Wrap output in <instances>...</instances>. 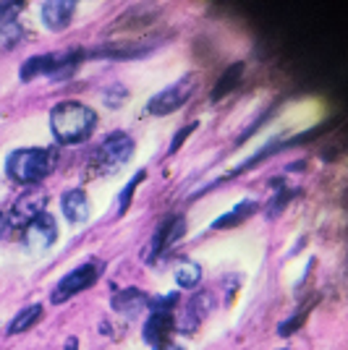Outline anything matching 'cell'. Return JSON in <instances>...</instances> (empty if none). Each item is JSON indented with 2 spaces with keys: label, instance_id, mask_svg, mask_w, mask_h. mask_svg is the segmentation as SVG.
I'll return each mask as SVG.
<instances>
[{
  "label": "cell",
  "instance_id": "19",
  "mask_svg": "<svg viewBox=\"0 0 348 350\" xmlns=\"http://www.w3.org/2000/svg\"><path fill=\"white\" fill-rule=\"evenodd\" d=\"M273 189H275V196L267 202V217H277L286 206H288V202L296 196V191H290L286 183H280V180H273Z\"/></svg>",
  "mask_w": 348,
  "mask_h": 350
},
{
  "label": "cell",
  "instance_id": "9",
  "mask_svg": "<svg viewBox=\"0 0 348 350\" xmlns=\"http://www.w3.org/2000/svg\"><path fill=\"white\" fill-rule=\"evenodd\" d=\"M210 308H212V293H194L189 301H186V306L181 311V319L175 321V332H184V335H194L199 327H202V321L210 317Z\"/></svg>",
  "mask_w": 348,
  "mask_h": 350
},
{
  "label": "cell",
  "instance_id": "7",
  "mask_svg": "<svg viewBox=\"0 0 348 350\" xmlns=\"http://www.w3.org/2000/svg\"><path fill=\"white\" fill-rule=\"evenodd\" d=\"M186 235V217L184 215H168L158 225V230L152 235V243H149V259L168 254L171 248Z\"/></svg>",
  "mask_w": 348,
  "mask_h": 350
},
{
  "label": "cell",
  "instance_id": "24",
  "mask_svg": "<svg viewBox=\"0 0 348 350\" xmlns=\"http://www.w3.org/2000/svg\"><path fill=\"white\" fill-rule=\"evenodd\" d=\"M306 317H309V308H301V311H299V314H296V317H290L288 321H283V324H280V327H277V335L280 337H288V335H293V332H296V329H299V327H301V324H304V319Z\"/></svg>",
  "mask_w": 348,
  "mask_h": 350
},
{
  "label": "cell",
  "instance_id": "4",
  "mask_svg": "<svg viewBox=\"0 0 348 350\" xmlns=\"http://www.w3.org/2000/svg\"><path fill=\"white\" fill-rule=\"evenodd\" d=\"M134 139L123 131H113L102 142L95 154L89 157V175H110L118 173L134 154Z\"/></svg>",
  "mask_w": 348,
  "mask_h": 350
},
{
  "label": "cell",
  "instance_id": "20",
  "mask_svg": "<svg viewBox=\"0 0 348 350\" xmlns=\"http://www.w3.org/2000/svg\"><path fill=\"white\" fill-rule=\"evenodd\" d=\"M147 178V170H139V173H134L131 175V180L123 186V191L118 193V217H123L126 212H129V206H131V199H134V191L139 189V183Z\"/></svg>",
  "mask_w": 348,
  "mask_h": 350
},
{
  "label": "cell",
  "instance_id": "8",
  "mask_svg": "<svg viewBox=\"0 0 348 350\" xmlns=\"http://www.w3.org/2000/svg\"><path fill=\"white\" fill-rule=\"evenodd\" d=\"M55 241H58V222H55L53 215H47V212H42L40 217H34L29 225L24 228V243H27L29 251H34V254L47 251Z\"/></svg>",
  "mask_w": 348,
  "mask_h": 350
},
{
  "label": "cell",
  "instance_id": "6",
  "mask_svg": "<svg viewBox=\"0 0 348 350\" xmlns=\"http://www.w3.org/2000/svg\"><path fill=\"white\" fill-rule=\"evenodd\" d=\"M197 89V76L194 73H186L184 79H178L175 84H171L168 89H162L160 94H155L149 105H147V113L149 116H171L175 110H181L184 105L191 100Z\"/></svg>",
  "mask_w": 348,
  "mask_h": 350
},
{
  "label": "cell",
  "instance_id": "25",
  "mask_svg": "<svg viewBox=\"0 0 348 350\" xmlns=\"http://www.w3.org/2000/svg\"><path fill=\"white\" fill-rule=\"evenodd\" d=\"M102 97H105V105H108V107H121V105L126 103V87L113 84V87L108 89Z\"/></svg>",
  "mask_w": 348,
  "mask_h": 350
},
{
  "label": "cell",
  "instance_id": "1",
  "mask_svg": "<svg viewBox=\"0 0 348 350\" xmlns=\"http://www.w3.org/2000/svg\"><path fill=\"white\" fill-rule=\"evenodd\" d=\"M50 129L58 144H82L97 129V113L84 103H60L50 110Z\"/></svg>",
  "mask_w": 348,
  "mask_h": 350
},
{
  "label": "cell",
  "instance_id": "22",
  "mask_svg": "<svg viewBox=\"0 0 348 350\" xmlns=\"http://www.w3.org/2000/svg\"><path fill=\"white\" fill-rule=\"evenodd\" d=\"M21 11H24V0H0V27L16 21Z\"/></svg>",
  "mask_w": 348,
  "mask_h": 350
},
{
  "label": "cell",
  "instance_id": "11",
  "mask_svg": "<svg viewBox=\"0 0 348 350\" xmlns=\"http://www.w3.org/2000/svg\"><path fill=\"white\" fill-rule=\"evenodd\" d=\"M110 306L116 314L126 317V319H136L147 306H149V295L139 288H123V291L113 293L110 298Z\"/></svg>",
  "mask_w": 348,
  "mask_h": 350
},
{
  "label": "cell",
  "instance_id": "18",
  "mask_svg": "<svg viewBox=\"0 0 348 350\" xmlns=\"http://www.w3.org/2000/svg\"><path fill=\"white\" fill-rule=\"evenodd\" d=\"M202 280V267L194 262H178L175 264V282L181 288H197Z\"/></svg>",
  "mask_w": 348,
  "mask_h": 350
},
{
  "label": "cell",
  "instance_id": "28",
  "mask_svg": "<svg viewBox=\"0 0 348 350\" xmlns=\"http://www.w3.org/2000/svg\"><path fill=\"white\" fill-rule=\"evenodd\" d=\"M155 350H184V348L175 345V342H165V345H160V348H155Z\"/></svg>",
  "mask_w": 348,
  "mask_h": 350
},
{
  "label": "cell",
  "instance_id": "15",
  "mask_svg": "<svg viewBox=\"0 0 348 350\" xmlns=\"http://www.w3.org/2000/svg\"><path fill=\"white\" fill-rule=\"evenodd\" d=\"M257 212H260V204H257V202H251V199L238 202L231 212L220 215V217L212 222V228H215V230H228V228H236V225H244V222H247L251 215H257Z\"/></svg>",
  "mask_w": 348,
  "mask_h": 350
},
{
  "label": "cell",
  "instance_id": "16",
  "mask_svg": "<svg viewBox=\"0 0 348 350\" xmlns=\"http://www.w3.org/2000/svg\"><path fill=\"white\" fill-rule=\"evenodd\" d=\"M241 79H244V63L238 60V63H233L228 71L223 73L218 79V84H215V89H212V100L218 103V100H223V97H228L233 89H238L241 87Z\"/></svg>",
  "mask_w": 348,
  "mask_h": 350
},
{
  "label": "cell",
  "instance_id": "5",
  "mask_svg": "<svg viewBox=\"0 0 348 350\" xmlns=\"http://www.w3.org/2000/svg\"><path fill=\"white\" fill-rule=\"evenodd\" d=\"M102 272H105V264L102 262L79 264L76 269H71L69 275H63V278L58 280V285H55L53 293H50V301H53L55 306L66 304V301L73 298L76 293H84L87 288H92V285L102 278Z\"/></svg>",
  "mask_w": 348,
  "mask_h": 350
},
{
  "label": "cell",
  "instance_id": "29",
  "mask_svg": "<svg viewBox=\"0 0 348 350\" xmlns=\"http://www.w3.org/2000/svg\"><path fill=\"white\" fill-rule=\"evenodd\" d=\"M5 225H8V222H5V215L0 212V235H3V230H5Z\"/></svg>",
  "mask_w": 348,
  "mask_h": 350
},
{
  "label": "cell",
  "instance_id": "27",
  "mask_svg": "<svg viewBox=\"0 0 348 350\" xmlns=\"http://www.w3.org/2000/svg\"><path fill=\"white\" fill-rule=\"evenodd\" d=\"M66 350H79V340H76V337H69V340H66Z\"/></svg>",
  "mask_w": 348,
  "mask_h": 350
},
{
  "label": "cell",
  "instance_id": "2",
  "mask_svg": "<svg viewBox=\"0 0 348 350\" xmlns=\"http://www.w3.org/2000/svg\"><path fill=\"white\" fill-rule=\"evenodd\" d=\"M55 162H58L55 149H45V146L16 149L5 160V175L18 186H37L55 170Z\"/></svg>",
  "mask_w": 348,
  "mask_h": 350
},
{
  "label": "cell",
  "instance_id": "23",
  "mask_svg": "<svg viewBox=\"0 0 348 350\" xmlns=\"http://www.w3.org/2000/svg\"><path fill=\"white\" fill-rule=\"evenodd\" d=\"M178 306V293H168V295H160V298H149V311H165V314H173V308Z\"/></svg>",
  "mask_w": 348,
  "mask_h": 350
},
{
  "label": "cell",
  "instance_id": "14",
  "mask_svg": "<svg viewBox=\"0 0 348 350\" xmlns=\"http://www.w3.org/2000/svg\"><path fill=\"white\" fill-rule=\"evenodd\" d=\"M60 209L69 222L73 225H82L89 219V199L84 189H69L63 196H60Z\"/></svg>",
  "mask_w": 348,
  "mask_h": 350
},
{
  "label": "cell",
  "instance_id": "17",
  "mask_svg": "<svg viewBox=\"0 0 348 350\" xmlns=\"http://www.w3.org/2000/svg\"><path fill=\"white\" fill-rule=\"evenodd\" d=\"M40 319H42V306H40V304H34V306H24L18 314H16L14 319H11V324H8V335L27 332V329H32Z\"/></svg>",
  "mask_w": 348,
  "mask_h": 350
},
{
  "label": "cell",
  "instance_id": "21",
  "mask_svg": "<svg viewBox=\"0 0 348 350\" xmlns=\"http://www.w3.org/2000/svg\"><path fill=\"white\" fill-rule=\"evenodd\" d=\"M24 34L27 31L21 29V24H16V21L3 24L0 27V47H16V44L24 40Z\"/></svg>",
  "mask_w": 348,
  "mask_h": 350
},
{
  "label": "cell",
  "instance_id": "3",
  "mask_svg": "<svg viewBox=\"0 0 348 350\" xmlns=\"http://www.w3.org/2000/svg\"><path fill=\"white\" fill-rule=\"evenodd\" d=\"M84 60L82 50H69V53H47V55H34L21 66V81H34L40 76H50L53 81H66L71 79V73L79 68V63Z\"/></svg>",
  "mask_w": 348,
  "mask_h": 350
},
{
  "label": "cell",
  "instance_id": "13",
  "mask_svg": "<svg viewBox=\"0 0 348 350\" xmlns=\"http://www.w3.org/2000/svg\"><path fill=\"white\" fill-rule=\"evenodd\" d=\"M175 332V319L173 314H165V311H149V319L145 321V340L149 345H165L171 342V335Z\"/></svg>",
  "mask_w": 348,
  "mask_h": 350
},
{
  "label": "cell",
  "instance_id": "12",
  "mask_svg": "<svg viewBox=\"0 0 348 350\" xmlns=\"http://www.w3.org/2000/svg\"><path fill=\"white\" fill-rule=\"evenodd\" d=\"M73 16H76V3L73 0H47V3H42V24L50 31L69 29Z\"/></svg>",
  "mask_w": 348,
  "mask_h": 350
},
{
  "label": "cell",
  "instance_id": "26",
  "mask_svg": "<svg viewBox=\"0 0 348 350\" xmlns=\"http://www.w3.org/2000/svg\"><path fill=\"white\" fill-rule=\"evenodd\" d=\"M194 131H197V120H194V123H189V126H184L181 131L175 133L173 142H171V149H168V154H175V152H178V149L184 146V142H186V139H189V136H191Z\"/></svg>",
  "mask_w": 348,
  "mask_h": 350
},
{
  "label": "cell",
  "instance_id": "10",
  "mask_svg": "<svg viewBox=\"0 0 348 350\" xmlns=\"http://www.w3.org/2000/svg\"><path fill=\"white\" fill-rule=\"evenodd\" d=\"M45 202H47V196H45L40 189L18 196V202H16L14 209H11V222H8V225H14V228H27L32 219L40 217L45 212Z\"/></svg>",
  "mask_w": 348,
  "mask_h": 350
}]
</instances>
